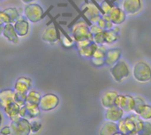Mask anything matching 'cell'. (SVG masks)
<instances>
[{
	"label": "cell",
	"mask_w": 151,
	"mask_h": 135,
	"mask_svg": "<svg viewBox=\"0 0 151 135\" xmlns=\"http://www.w3.org/2000/svg\"><path fill=\"white\" fill-rule=\"evenodd\" d=\"M11 135H29L31 134L30 122L24 118L12 120L10 124Z\"/></svg>",
	"instance_id": "5b68a950"
},
{
	"label": "cell",
	"mask_w": 151,
	"mask_h": 135,
	"mask_svg": "<svg viewBox=\"0 0 151 135\" xmlns=\"http://www.w3.org/2000/svg\"><path fill=\"white\" fill-rule=\"evenodd\" d=\"M2 35L10 42L13 43V44H18L19 42V36L17 34L13 24L12 23H9L4 26L3 28V33Z\"/></svg>",
	"instance_id": "2e32d148"
},
{
	"label": "cell",
	"mask_w": 151,
	"mask_h": 135,
	"mask_svg": "<svg viewBox=\"0 0 151 135\" xmlns=\"http://www.w3.org/2000/svg\"><path fill=\"white\" fill-rule=\"evenodd\" d=\"M111 7H112V4H109L107 2H104V1L102 2L101 3V8H102L101 11H102V13L103 14H107L111 11Z\"/></svg>",
	"instance_id": "74e56055"
},
{
	"label": "cell",
	"mask_w": 151,
	"mask_h": 135,
	"mask_svg": "<svg viewBox=\"0 0 151 135\" xmlns=\"http://www.w3.org/2000/svg\"><path fill=\"white\" fill-rule=\"evenodd\" d=\"M129 116H130V118H132V120H133V122H134V124L135 132L138 134L139 132L142 131V127H143L144 120H143L139 115H137V114H135V113H134V112L130 113Z\"/></svg>",
	"instance_id": "d4e9b609"
},
{
	"label": "cell",
	"mask_w": 151,
	"mask_h": 135,
	"mask_svg": "<svg viewBox=\"0 0 151 135\" xmlns=\"http://www.w3.org/2000/svg\"><path fill=\"white\" fill-rule=\"evenodd\" d=\"M119 27L115 26L112 29L104 30V44H113L119 40Z\"/></svg>",
	"instance_id": "d6986e66"
},
{
	"label": "cell",
	"mask_w": 151,
	"mask_h": 135,
	"mask_svg": "<svg viewBox=\"0 0 151 135\" xmlns=\"http://www.w3.org/2000/svg\"><path fill=\"white\" fill-rule=\"evenodd\" d=\"M2 123H3V116H2V114L0 113V127H1V126H2Z\"/></svg>",
	"instance_id": "7bdbcfd3"
},
{
	"label": "cell",
	"mask_w": 151,
	"mask_h": 135,
	"mask_svg": "<svg viewBox=\"0 0 151 135\" xmlns=\"http://www.w3.org/2000/svg\"><path fill=\"white\" fill-rule=\"evenodd\" d=\"M81 11L91 24L97 23L99 19L103 16L101 10L96 4L88 2L81 6Z\"/></svg>",
	"instance_id": "52a82bcc"
},
{
	"label": "cell",
	"mask_w": 151,
	"mask_h": 135,
	"mask_svg": "<svg viewBox=\"0 0 151 135\" xmlns=\"http://www.w3.org/2000/svg\"><path fill=\"white\" fill-rule=\"evenodd\" d=\"M41 39L42 42H44L48 44L53 45L59 42L60 34L58 33L55 25L48 23L47 27L43 29V31L41 34Z\"/></svg>",
	"instance_id": "ba28073f"
},
{
	"label": "cell",
	"mask_w": 151,
	"mask_h": 135,
	"mask_svg": "<svg viewBox=\"0 0 151 135\" xmlns=\"http://www.w3.org/2000/svg\"><path fill=\"white\" fill-rule=\"evenodd\" d=\"M59 102V97L57 95L53 93H48L42 96L38 106L41 111H51L58 106Z\"/></svg>",
	"instance_id": "8992f818"
},
{
	"label": "cell",
	"mask_w": 151,
	"mask_h": 135,
	"mask_svg": "<svg viewBox=\"0 0 151 135\" xmlns=\"http://www.w3.org/2000/svg\"><path fill=\"white\" fill-rule=\"evenodd\" d=\"M30 127H31V133L37 134L42 129V125L38 121H32L30 122Z\"/></svg>",
	"instance_id": "8d00e7d4"
},
{
	"label": "cell",
	"mask_w": 151,
	"mask_h": 135,
	"mask_svg": "<svg viewBox=\"0 0 151 135\" xmlns=\"http://www.w3.org/2000/svg\"><path fill=\"white\" fill-rule=\"evenodd\" d=\"M134 102H135V103H134V113H135V114L138 115L139 112L141 111L142 108L147 103H146L145 99H144L142 96H134Z\"/></svg>",
	"instance_id": "f1b7e54d"
},
{
	"label": "cell",
	"mask_w": 151,
	"mask_h": 135,
	"mask_svg": "<svg viewBox=\"0 0 151 135\" xmlns=\"http://www.w3.org/2000/svg\"><path fill=\"white\" fill-rule=\"evenodd\" d=\"M110 73L112 80L117 83H122L132 74L129 65L124 59H120L114 65L110 67Z\"/></svg>",
	"instance_id": "7a4b0ae2"
},
{
	"label": "cell",
	"mask_w": 151,
	"mask_h": 135,
	"mask_svg": "<svg viewBox=\"0 0 151 135\" xmlns=\"http://www.w3.org/2000/svg\"><path fill=\"white\" fill-rule=\"evenodd\" d=\"M124 119H125V123H126V125H127V129H128V131H129V134H132V133H136V132H135L134 124L132 118H130V116L124 117Z\"/></svg>",
	"instance_id": "d6a6232c"
},
{
	"label": "cell",
	"mask_w": 151,
	"mask_h": 135,
	"mask_svg": "<svg viewBox=\"0 0 151 135\" xmlns=\"http://www.w3.org/2000/svg\"><path fill=\"white\" fill-rule=\"evenodd\" d=\"M41 110L38 105L26 103L23 106L20 107V118L31 120L39 118Z\"/></svg>",
	"instance_id": "8fae6325"
},
{
	"label": "cell",
	"mask_w": 151,
	"mask_h": 135,
	"mask_svg": "<svg viewBox=\"0 0 151 135\" xmlns=\"http://www.w3.org/2000/svg\"><path fill=\"white\" fill-rule=\"evenodd\" d=\"M0 134L1 135H11V129L10 126H4L2 129H0Z\"/></svg>",
	"instance_id": "60d3db41"
},
{
	"label": "cell",
	"mask_w": 151,
	"mask_h": 135,
	"mask_svg": "<svg viewBox=\"0 0 151 135\" xmlns=\"http://www.w3.org/2000/svg\"><path fill=\"white\" fill-rule=\"evenodd\" d=\"M119 132L117 123L105 120L100 126L98 134L99 135H114Z\"/></svg>",
	"instance_id": "44dd1931"
},
{
	"label": "cell",
	"mask_w": 151,
	"mask_h": 135,
	"mask_svg": "<svg viewBox=\"0 0 151 135\" xmlns=\"http://www.w3.org/2000/svg\"><path fill=\"white\" fill-rule=\"evenodd\" d=\"M14 29L19 38L25 37L28 34L30 30V22L25 17H19L14 23H13Z\"/></svg>",
	"instance_id": "4fadbf2b"
},
{
	"label": "cell",
	"mask_w": 151,
	"mask_h": 135,
	"mask_svg": "<svg viewBox=\"0 0 151 135\" xmlns=\"http://www.w3.org/2000/svg\"><path fill=\"white\" fill-rule=\"evenodd\" d=\"M1 1H3V0H0V2H1Z\"/></svg>",
	"instance_id": "bcb514c9"
},
{
	"label": "cell",
	"mask_w": 151,
	"mask_h": 135,
	"mask_svg": "<svg viewBox=\"0 0 151 135\" xmlns=\"http://www.w3.org/2000/svg\"><path fill=\"white\" fill-rule=\"evenodd\" d=\"M104 15H106L115 26H119L122 24L123 22H125L127 17V15L123 11V9L115 4H112L111 11L107 14H104Z\"/></svg>",
	"instance_id": "30bf717a"
},
{
	"label": "cell",
	"mask_w": 151,
	"mask_h": 135,
	"mask_svg": "<svg viewBox=\"0 0 151 135\" xmlns=\"http://www.w3.org/2000/svg\"><path fill=\"white\" fill-rule=\"evenodd\" d=\"M124 116H125V111L121 108L118 107L117 105H113L106 109L104 113L105 120L114 123H118L119 120H121L124 118Z\"/></svg>",
	"instance_id": "7c38bea8"
},
{
	"label": "cell",
	"mask_w": 151,
	"mask_h": 135,
	"mask_svg": "<svg viewBox=\"0 0 151 135\" xmlns=\"http://www.w3.org/2000/svg\"><path fill=\"white\" fill-rule=\"evenodd\" d=\"M32 80L26 76L19 77L15 83L13 90L17 93H22V94H27V92L32 88Z\"/></svg>",
	"instance_id": "5bb4252c"
},
{
	"label": "cell",
	"mask_w": 151,
	"mask_h": 135,
	"mask_svg": "<svg viewBox=\"0 0 151 135\" xmlns=\"http://www.w3.org/2000/svg\"><path fill=\"white\" fill-rule=\"evenodd\" d=\"M117 125H118V129H119V133L124 134L126 135L129 134V131H128V129H127V125H126V123H125L124 118H123L121 120H119V121L117 123Z\"/></svg>",
	"instance_id": "836d02e7"
},
{
	"label": "cell",
	"mask_w": 151,
	"mask_h": 135,
	"mask_svg": "<svg viewBox=\"0 0 151 135\" xmlns=\"http://www.w3.org/2000/svg\"><path fill=\"white\" fill-rule=\"evenodd\" d=\"M62 43V45L65 48H71L75 44V41L73 40V37L69 36L67 34H65L64 32V30L61 29V34H60V40H59Z\"/></svg>",
	"instance_id": "cb8c5ba5"
},
{
	"label": "cell",
	"mask_w": 151,
	"mask_h": 135,
	"mask_svg": "<svg viewBox=\"0 0 151 135\" xmlns=\"http://www.w3.org/2000/svg\"><path fill=\"white\" fill-rule=\"evenodd\" d=\"M20 105H19L17 103L12 102L10 104H8L5 108H4V113L7 115V117L12 120H15L19 118H20Z\"/></svg>",
	"instance_id": "ffe728a7"
},
{
	"label": "cell",
	"mask_w": 151,
	"mask_h": 135,
	"mask_svg": "<svg viewBox=\"0 0 151 135\" xmlns=\"http://www.w3.org/2000/svg\"><path fill=\"white\" fill-rule=\"evenodd\" d=\"M92 64L96 67H102L105 65V58H90Z\"/></svg>",
	"instance_id": "f35d334b"
},
{
	"label": "cell",
	"mask_w": 151,
	"mask_h": 135,
	"mask_svg": "<svg viewBox=\"0 0 151 135\" xmlns=\"http://www.w3.org/2000/svg\"><path fill=\"white\" fill-rule=\"evenodd\" d=\"M121 55L122 50L120 48L108 49L105 55V65L109 67H111L121 59Z\"/></svg>",
	"instance_id": "9a60e30c"
},
{
	"label": "cell",
	"mask_w": 151,
	"mask_h": 135,
	"mask_svg": "<svg viewBox=\"0 0 151 135\" xmlns=\"http://www.w3.org/2000/svg\"><path fill=\"white\" fill-rule=\"evenodd\" d=\"M12 23L11 19L8 16V14L4 11V10H0V26H4L6 24Z\"/></svg>",
	"instance_id": "e575fe53"
},
{
	"label": "cell",
	"mask_w": 151,
	"mask_h": 135,
	"mask_svg": "<svg viewBox=\"0 0 151 135\" xmlns=\"http://www.w3.org/2000/svg\"><path fill=\"white\" fill-rule=\"evenodd\" d=\"M96 46H97V44H96L93 42L91 44H89L88 46H85L83 48H81V49H77V50H78V52H79L81 57H85V58H91Z\"/></svg>",
	"instance_id": "7402d4cb"
},
{
	"label": "cell",
	"mask_w": 151,
	"mask_h": 135,
	"mask_svg": "<svg viewBox=\"0 0 151 135\" xmlns=\"http://www.w3.org/2000/svg\"><path fill=\"white\" fill-rule=\"evenodd\" d=\"M144 121H150L151 120V105L146 103L141 110L138 114Z\"/></svg>",
	"instance_id": "83f0119b"
},
{
	"label": "cell",
	"mask_w": 151,
	"mask_h": 135,
	"mask_svg": "<svg viewBox=\"0 0 151 135\" xmlns=\"http://www.w3.org/2000/svg\"><path fill=\"white\" fill-rule=\"evenodd\" d=\"M41 97H42V95L38 91H36L35 89H30L27 95V103H31V104L39 105Z\"/></svg>",
	"instance_id": "603a6c76"
},
{
	"label": "cell",
	"mask_w": 151,
	"mask_h": 135,
	"mask_svg": "<svg viewBox=\"0 0 151 135\" xmlns=\"http://www.w3.org/2000/svg\"><path fill=\"white\" fill-rule=\"evenodd\" d=\"M24 17L30 23H37L44 19L45 13L43 8L37 3H31L28 4H25L23 9Z\"/></svg>",
	"instance_id": "3957f363"
},
{
	"label": "cell",
	"mask_w": 151,
	"mask_h": 135,
	"mask_svg": "<svg viewBox=\"0 0 151 135\" xmlns=\"http://www.w3.org/2000/svg\"><path fill=\"white\" fill-rule=\"evenodd\" d=\"M114 135H126V134H121V133H119V132H118L116 134H114Z\"/></svg>",
	"instance_id": "f6af8a7d"
},
{
	"label": "cell",
	"mask_w": 151,
	"mask_h": 135,
	"mask_svg": "<svg viewBox=\"0 0 151 135\" xmlns=\"http://www.w3.org/2000/svg\"><path fill=\"white\" fill-rule=\"evenodd\" d=\"M127 96V100H126V104L124 107V111L125 113H132L134 112V96L131 95H126Z\"/></svg>",
	"instance_id": "4316f807"
},
{
	"label": "cell",
	"mask_w": 151,
	"mask_h": 135,
	"mask_svg": "<svg viewBox=\"0 0 151 135\" xmlns=\"http://www.w3.org/2000/svg\"><path fill=\"white\" fill-rule=\"evenodd\" d=\"M89 30H90V32H91V34L94 35V34H98V33H100V32H102V31H104L96 23V24H91L90 26H89Z\"/></svg>",
	"instance_id": "ab89813d"
},
{
	"label": "cell",
	"mask_w": 151,
	"mask_h": 135,
	"mask_svg": "<svg viewBox=\"0 0 151 135\" xmlns=\"http://www.w3.org/2000/svg\"><path fill=\"white\" fill-rule=\"evenodd\" d=\"M72 37L75 42L86 39L93 41V34L89 30V26H88V24L83 20H80L73 26Z\"/></svg>",
	"instance_id": "277c9868"
},
{
	"label": "cell",
	"mask_w": 151,
	"mask_h": 135,
	"mask_svg": "<svg viewBox=\"0 0 151 135\" xmlns=\"http://www.w3.org/2000/svg\"><path fill=\"white\" fill-rule=\"evenodd\" d=\"M138 135H151V123L150 121H144L143 127L141 132H139Z\"/></svg>",
	"instance_id": "d590c367"
},
{
	"label": "cell",
	"mask_w": 151,
	"mask_h": 135,
	"mask_svg": "<svg viewBox=\"0 0 151 135\" xmlns=\"http://www.w3.org/2000/svg\"><path fill=\"white\" fill-rule=\"evenodd\" d=\"M3 28H4V27H3V26H0V35H1L2 33H3Z\"/></svg>",
	"instance_id": "ee69618b"
},
{
	"label": "cell",
	"mask_w": 151,
	"mask_h": 135,
	"mask_svg": "<svg viewBox=\"0 0 151 135\" xmlns=\"http://www.w3.org/2000/svg\"><path fill=\"white\" fill-rule=\"evenodd\" d=\"M20 1H21V3L24 4H28L36 2V0H20Z\"/></svg>",
	"instance_id": "b9f144b4"
},
{
	"label": "cell",
	"mask_w": 151,
	"mask_h": 135,
	"mask_svg": "<svg viewBox=\"0 0 151 135\" xmlns=\"http://www.w3.org/2000/svg\"><path fill=\"white\" fill-rule=\"evenodd\" d=\"M27 94H22V93H17V92H15L14 102L17 103L19 105L23 106L27 103Z\"/></svg>",
	"instance_id": "f546056e"
},
{
	"label": "cell",
	"mask_w": 151,
	"mask_h": 135,
	"mask_svg": "<svg viewBox=\"0 0 151 135\" xmlns=\"http://www.w3.org/2000/svg\"><path fill=\"white\" fill-rule=\"evenodd\" d=\"M15 91L13 89H3L0 90V107L2 109L5 108L8 104L14 102Z\"/></svg>",
	"instance_id": "ac0fdd59"
},
{
	"label": "cell",
	"mask_w": 151,
	"mask_h": 135,
	"mask_svg": "<svg viewBox=\"0 0 151 135\" xmlns=\"http://www.w3.org/2000/svg\"><path fill=\"white\" fill-rule=\"evenodd\" d=\"M119 93L116 90H107L101 96V104L106 110L113 105H115V100Z\"/></svg>",
	"instance_id": "e0dca14e"
},
{
	"label": "cell",
	"mask_w": 151,
	"mask_h": 135,
	"mask_svg": "<svg viewBox=\"0 0 151 135\" xmlns=\"http://www.w3.org/2000/svg\"><path fill=\"white\" fill-rule=\"evenodd\" d=\"M4 11L8 14V16L11 19V22L12 24L20 17L19 10L16 7H7V8H4Z\"/></svg>",
	"instance_id": "484cf974"
},
{
	"label": "cell",
	"mask_w": 151,
	"mask_h": 135,
	"mask_svg": "<svg viewBox=\"0 0 151 135\" xmlns=\"http://www.w3.org/2000/svg\"><path fill=\"white\" fill-rule=\"evenodd\" d=\"M126 100H127V96L126 95L119 94L116 100H115V105H117L118 107L121 108L124 111V107H125V104H126Z\"/></svg>",
	"instance_id": "1f68e13d"
},
{
	"label": "cell",
	"mask_w": 151,
	"mask_h": 135,
	"mask_svg": "<svg viewBox=\"0 0 151 135\" xmlns=\"http://www.w3.org/2000/svg\"><path fill=\"white\" fill-rule=\"evenodd\" d=\"M131 73L138 83L147 84L151 81V65L144 60L136 62L132 67Z\"/></svg>",
	"instance_id": "6da1fadb"
},
{
	"label": "cell",
	"mask_w": 151,
	"mask_h": 135,
	"mask_svg": "<svg viewBox=\"0 0 151 135\" xmlns=\"http://www.w3.org/2000/svg\"><path fill=\"white\" fill-rule=\"evenodd\" d=\"M121 8L127 16L138 14L143 8L142 0H122Z\"/></svg>",
	"instance_id": "9c48e42d"
},
{
	"label": "cell",
	"mask_w": 151,
	"mask_h": 135,
	"mask_svg": "<svg viewBox=\"0 0 151 135\" xmlns=\"http://www.w3.org/2000/svg\"><path fill=\"white\" fill-rule=\"evenodd\" d=\"M93 42L97 45H105L104 44V30L93 35Z\"/></svg>",
	"instance_id": "4dcf8cb0"
}]
</instances>
